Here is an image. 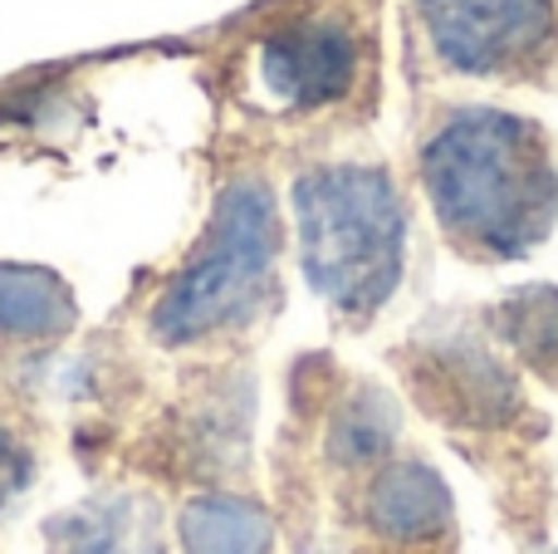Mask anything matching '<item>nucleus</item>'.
Listing matches in <instances>:
<instances>
[{
	"label": "nucleus",
	"mask_w": 558,
	"mask_h": 554,
	"mask_svg": "<svg viewBox=\"0 0 558 554\" xmlns=\"http://www.w3.org/2000/svg\"><path fill=\"white\" fill-rule=\"evenodd\" d=\"M416 186L465 261H524L558 226V143L520 108L422 94Z\"/></svg>",
	"instance_id": "1"
},
{
	"label": "nucleus",
	"mask_w": 558,
	"mask_h": 554,
	"mask_svg": "<svg viewBox=\"0 0 558 554\" xmlns=\"http://www.w3.org/2000/svg\"><path fill=\"white\" fill-rule=\"evenodd\" d=\"M383 94V0H284L235 59V98L275 123H363Z\"/></svg>",
	"instance_id": "2"
},
{
	"label": "nucleus",
	"mask_w": 558,
	"mask_h": 554,
	"mask_svg": "<svg viewBox=\"0 0 558 554\" xmlns=\"http://www.w3.org/2000/svg\"><path fill=\"white\" fill-rule=\"evenodd\" d=\"M304 280L343 324H367L407 275L402 182L387 162L328 157L308 162L289 186Z\"/></svg>",
	"instance_id": "3"
},
{
	"label": "nucleus",
	"mask_w": 558,
	"mask_h": 554,
	"mask_svg": "<svg viewBox=\"0 0 558 554\" xmlns=\"http://www.w3.org/2000/svg\"><path fill=\"white\" fill-rule=\"evenodd\" d=\"M402 64L436 84L558 88V0H402Z\"/></svg>",
	"instance_id": "4"
},
{
	"label": "nucleus",
	"mask_w": 558,
	"mask_h": 554,
	"mask_svg": "<svg viewBox=\"0 0 558 554\" xmlns=\"http://www.w3.org/2000/svg\"><path fill=\"white\" fill-rule=\"evenodd\" d=\"M279 206L260 172H241L221 192L196 255L182 265L153 310L162 344H202L251 324L275 300Z\"/></svg>",
	"instance_id": "5"
},
{
	"label": "nucleus",
	"mask_w": 558,
	"mask_h": 554,
	"mask_svg": "<svg viewBox=\"0 0 558 554\" xmlns=\"http://www.w3.org/2000/svg\"><path fill=\"white\" fill-rule=\"evenodd\" d=\"M416 378H422V398L432 402L436 418L465 422L475 432H505L530 408L500 353H490L471 334H446L441 344H432Z\"/></svg>",
	"instance_id": "6"
},
{
	"label": "nucleus",
	"mask_w": 558,
	"mask_h": 554,
	"mask_svg": "<svg viewBox=\"0 0 558 554\" xmlns=\"http://www.w3.org/2000/svg\"><path fill=\"white\" fill-rule=\"evenodd\" d=\"M363 516L392 545H426L451 530V491L426 461L387 457L363 491Z\"/></svg>",
	"instance_id": "7"
},
{
	"label": "nucleus",
	"mask_w": 558,
	"mask_h": 554,
	"mask_svg": "<svg viewBox=\"0 0 558 554\" xmlns=\"http://www.w3.org/2000/svg\"><path fill=\"white\" fill-rule=\"evenodd\" d=\"M78 320L74 290L39 265H0V334L10 339H59Z\"/></svg>",
	"instance_id": "8"
},
{
	"label": "nucleus",
	"mask_w": 558,
	"mask_h": 554,
	"mask_svg": "<svg viewBox=\"0 0 558 554\" xmlns=\"http://www.w3.org/2000/svg\"><path fill=\"white\" fill-rule=\"evenodd\" d=\"M490 320L505 349L530 373H539L544 383L558 388V290L554 285H524V290L505 294L490 310Z\"/></svg>",
	"instance_id": "9"
},
{
	"label": "nucleus",
	"mask_w": 558,
	"mask_h": 554,
	"mask_svg": "<svg viewBox=\"0 0 558 554\" xmlns=\"http://www.w3.org/2000/svg\"><path fill=\"white\" fill-rule=\"evenodd\" d=\"M186 554H270L275 530L255 501L245 496H202L182 510Z\"/></svg>",
	"instance_id": "10"
},
{
	"label": "nucleus",
	"mask_w": 558,
	"mask_h": 554,
	"mask_svg": "<svg viewBox=\"0 0 558 554\" xmlns=\"http://www.w3.org/2000/svg\"><path fill=\"white\" fill-rule=\"evenodd\" d=\"M25 477H29L25 447H20V437L5 427V422H0V506H5V501L25 486Z\"/></svg>",
	"instance_id": "11"
}]
</instances>
